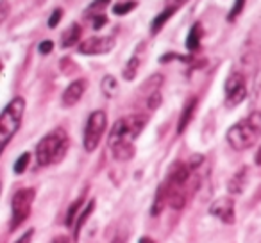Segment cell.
<instances>
[{"label": "cell", "instance_id": "cell-8", "mask_svg": "<svg viewBox=\"0 0 261 243\" xmlns=\"http://www.w3.org/2000/svg\"><path fill=\"white\" fill-rule=\"evenodd\" d=\"M115 47V38L113 36H93L84 40L79 45V54L84 56H100L108 54Z\"/></svg>", "mask_w": 261, "mask_h": 243}, {"label": "cell", "instance_id": "cell-4", "mask_svg": "<svg viewBox=\"0 0 261 243\" xmlns=\"http://www.w3.org/2000/svg\"><path fill=\"white\" fill-rule=\"evenodd\" d=\"M147 120L149 118L143 115H129L116 120L111 132H109L108 143L109 145H115L118 142H135L140 136V132L145 129Z\"/></svg>", "mask_w": 261, "mask_h": 243}, {"label": "cell", "instance_id": "cell-6", "mask_svg": "<svg viewBox=\"0 0 261 243\" xmlns=\"http://www.w3.org/2000/svg\"><path fill=\"white\" fill-rule=\"evenodd\" d=\"M34 192L33 188H22L13 195L11 200V209H13V218H11V229H16L22 222H25V218L31 214V207L34 202Z\"/></svg>", "mask_w": 261, "mask_h": 243}, {"label": "cell", "instance_id": "cell-29", "mask_svg": "<svg viewBox=\"0 0 261 243\" xmlns=\"http://www.w3.org/2000/svg\"><path fill=\"white\" fill-rule=\"evenodd\" d=\"M93 18H95V20H93V29H95V31H98L100 27H104L106 23H108V18H106L104 15H95Z\"/></svg>", "mask_w": 261, "mask_h": 243}, {"label": "cell", "instance_id": "cell-18", "mask_svg": "<svg viewBox=\"0 0 261 243\" xmlns=\"http://www.w3.org/2000/svg\"><path fill=\"white\" fill-rule=\"evenodd\" d=\"M165 202H168V195H167V188H165V184H161L160 188H158L156 197H154L152 209H150V213H152V217H156V214H160L161 211H163Z\"/></svg>", "mask_w": 261, "mask_h": 243}, {"label": "cell", "instance_id": "cell-27", "mask_svg": "<svg viewBox=\"0 0 261 243\" xmlns=\"http://www.w3.org/2000/svg\"><path fill=\"white\" fill-rule=\"evenodd\" d=\"M186 2H188V0H165V8H170V9H174V11H179Z\"/></svg>", "mask_w": 261, "mask_h": 243}, {"label": "cell", "instance_id": "cell-16", "mask_svg": "<svg viewBox=\"0 0 261 243\" xmlns=\"http://www.w3.org/2000/svg\"><path fill=\"white\" fill-rule=\"evenodd\" d=\"M200 38H202V25L197 22V23H193V27L190 29L188 38H186V48L195 52L200 45Z\"/></svg>", "mask_w": 261, "mask_h": 243}, {"label": "cell", "instance_id": "cell-12", "mask_svg": "<svg viewBox=\"0 0 261 243\" xmlns=\"http://www.w3.org/2000/svg\"><path fill=\"white\" fill-rule=\"evenodd\" d=\"M109 149H111V154L116 161L133 159V156H135V152H136L133 142H118V143H115V145H109Z\"/></svg>", "mask_w": 261, "mask_h": 243}, {"label": "cell", "instance_id": "cell-30", "mask_svg": "<svg viewBox=\"0 0 261 243\" xmlns=\"http://www.w3.org/2000/svg\"><path fill=\"white\" fill-rule=\"evenodd\" d=\"M34 236V229H29V231H25L22 236H20L18 239H15V243H31V239H33Z\"/></svg>", "mask_w": 261, "mask_h": 243}, {"label": "cell", "instance_id": "cell-22", "mask_svg": "<svg viewBox=\"0 0 261 243\" xmlns=\"http://www.w3.org/2000/svg\"><path fill=\"white\" fill-rule=\"evenodd\" d=\"M138 6V2H135V0H129V2H122V4H115V8H113V13L118 16H123L127 15L129 11H133V9Z\"/></svg>", "mask_w": 261, "mask_h": 243}, {"label": "cell", "instance_id": "cell-33", "mask_svg": "<svg viewBox=\"0 0 261 243\" xmlns=\"http://www.w3.org/2000/svg\"><path fill=\"white\" fill-rule=\"evenodd\" d=\"M256 165H261V147H259V150H257V154H256Z\"/></svg>", "mask_w": 261, "mask_h": 243}, {"label": "cell", "instance_id": "cell-21", "mask_svg": "<svg viewBox=\"0 0 261 243\" xmlns=\"http://www.w3.org/2000/svg\"><path fill=\"white\" fill-rule=\"evenodd\" d=\"M83 202H84V197H79V199H77L75 202H73L72 206L68 207V211H66V220H65L68 227L75 225L73 222H75V217H77V213H79V209H81V206H83Z\"/></svg>", "mask_w": 261, "mask_h": 243}, {"label": "cell", "instance_id": "cell-31", "mask_svg": "<svg viewBox=\"0 0 261 243\" xmlns=\"http://www.w3.org/2000/svg\"><path fill=\"white\" fill-rule=\"evenodd\" d=\"M52 48H54V43L52 41H41L40 43V54H50L52 52Z\"/></svg>", "mask_w": 261, "mask_h": 243}, {"label": "cell", "instance_id": "cell-10", "mask_svg": "<svg viewBox=\"0 0 261 243\" xmlns=\"http://www.w3.org/2000/svg\"><path fill=\"white\" fill-rule=\"evenodd\" d=\"M86 86H88V83L84 79H77V80H73L72 84H68V88L63 91V97H61L63 105H65V107L75 105L77 102L81 100V97L84 95V91H86Z\"/></svg>", "mask_w": 261, "mask_h": 243}, {"label": "cell", "instance_id": "cell-34", "mask_svg": "<svg viewBox=\"0 0 261 243\" xmlns=\"http://www.w3.org/2000/svg\"><path fill=\"white\" fill-rule=\"evenodd\" d=\"M111 243H125V241H123V239L122 238H115V239H113V241Z\"/></svg>", "mask_w": 261, "mask_h": 243}, {"label": "cell", "instance_id": "cell-1", "mask_svg": "<svg viewBox=\"0 0 261 243\" xmlns=\"http://www.w3.org/2000/svg\"><path fill=\"white\" fill-rule=\"evenodd\" d=\"M261 138V113L254 111L243 120L236 122L227 131V143L234 150L242 152L250 147L256 145V142Z\"/></svg>", "mask_w": 261, "mask_h": 243}, {"label": "cell", "instance_id": "cell-23", "mask_svg": "<svg viewBox=\"0 0 261 243\" xmlns=\"http://www.w3.org/2000/svg\"><path fill=\"white\" fill-rule=\"evenodd\" d=\"M29 161H31V154L29 152H23L18 159L15 161V174H23L29 167Z\"/></svg>", "mask_w": 261, "mask_h": 243}, {"label": "cell", "instance_id": "cell-11", "mask_svg": "<svg viewBox=\"0 0 261 243\" xmlns=\"http://www.w3.org/2000/svg\"><path fill=\"white\" fill-rule=\"evenodd\" d=\"M195 109H197V97H192L185 104V107H182V111H181V116H179L177 134H182V132L186 131V127H188L190 122H192L193 115H195Z\"/></svg>", "mask_w": 261, "mask_h": 243}, {"label": "cell", "instance_id": "cell-9", "mask_svg": "<svg viewBox=\"0 0 261 243\" xmlns=\"http://www.w3.org/2000/svg\"><path fill=\"white\" fill-rule=\"evenodd\" d=\"M210 213L213 217L220 218L224 224H234V202L229 197H220L210 207Z\"/></svg>", "mask_w": 261, "mask_h": 243}, {"label": "cell", "instance_id": "cell-28", "mask_svg": "<svg viewBox=\"0 0 261 243\" xmlns=\"http://www.w3.org/2000/svg\"><path fill=\"white\" fill-rule=\"evenodd\" d=\"M109 2H111V0H93L90 4V8H88V11L91 13V11H98V9H104Z\"/></svg>", "mask_w": 261, "mask_h": 243}, {"label": "cell", "instance_id": "cell-3", "mask_svg": "<svg viewBox=\"0 0 261 243\" xmlns=\"http://www.w3.org/2000/svg\"><path fill=\"white\" fill-rule=\"evenodd\" d=\"M23 111H25V100L22 97H16L6 105L2 115H0V143H2V149H6L13 136L18 132L20 125H22Z\"/></svg>", "mask_w": 261, "mask_h": 243}, {"label": "cell", "instance_id": "cell-2", "mask_svg": "<svg viewBox=\"0 0 261 243\" xmlns=\"http://www.w3.org/2000/svg\"><path fill=\"white\" fill-rule=\"evenodd\" d=\"M70 140L65 129H54L36 145V163L38 167H50L65 157L68 150Z\"/></svg>", "mask_w": 261, "mask_h": 243}, {"label": "cell", "instance_id": "cell-17", "mask_svg": "<svg viewBox=\"0 0 261 243\" xmlns=\"http://www.w3.org/2000/svg\"><path fill=\"white\" fill-rule=\"evenodd\" d=\"M177 11H174V9H170V8H165L163 11L160 13V15L156 16V18L152 20V25H150V33L152 34H158L161 29H163V25L168 22V20L172 18V16L175 15Z\"/></svg>", "mask_w": 261, "mask_h": 243}, {"label": "cell", "instance_id": "cell-15", "mask_svg": "<svg viewBox=\"0 0 261 243\" xmlns=\"http://www.w3.org/2000/svg\"><path fill=\"white\" fill-rule=\"evenodd\" d=\"M245 182H247V168L243 167L242 170H238L231 177V181H229V184H227L229 192H231L232 195H240V193L243 192V188H245Z\"/></svg>", "mask_w": 261, "mask_h": 243}, {"label": "cell", "instance_id": "cell-20", "mask_svg": "<svg viewBox=\"0 0 261 243\" xmlns=\"http://www.w3.org/2000/svg\"><path fill=\"white\" fill-rule=\"evenodd\" d=\"M138 68H140V58L135 56V58L129 59V63H127L125 68H123V79L133 80L136 77V73H138Z\"/></svg>", "mask_w": 261, "mask_h": 243}, {"label": "cell", "instance_id": "cell-26", "mask_svg": "<svg viewBox=\"0 0 261 243\" xmlns=\"http://www.w3.org/2000/svg\"><path fill=\"white\" fill-rule=\"evenodd\" d=\"M61 16H63V9L61 8L54 9V11H52V15H50V18H48V27H50V29H54V27L61 22Z\"/></svg>", "mask_w": 261, "mask_h": 243}, {"label": "cell", "instance_id": "cell-32", "mask_svg": "<svg viewBox=\"0 0 261 243\" xmlns=\"http://www.w3.org/2000/svg\"><path fill=\"white\" fill-rule=\"evenodd\" d=\"M50 243H70V238L68 236H56L50 239Z\"/></svg>", "mask_w": 261, "mask_h": 243}, {"label": "cell", "instance_id": "cell-19", "mask_svg": "<svg viewBox=\"0 0 261 243\" xmlns=\"http://www.w3.org/2000/svg\"><path fill=\"white\" fill-rule=\"evenodd\" d=\"M116 91H118V83H116V79L113 75H106L104 79H102V93L111 98V97H115Z\"/></svg>", "mask_w": 261, "mask_h": 243}, {"label": "cell", "instance_id": "cell-25", "mask_svg": "<svg viewBox=\"0 0 261 243\" xmlns=\"http://www.w3.org/2000/svg\"><path fill=\"white\" fill-rule=\"evenodd\" d=\"M147 105H149L150 111H154L156 107H160V105H161V93H160V90H154L152 93H150V97L147 98Z\"/></svg>", "mask_w": 261, "mask_h": 243}, {"label": "cell", "instance_id": "cell-7", "mask_svg": "<svg viewBox=\"0 0 261 243\" xmlns=\"http://www.w3.org/2000/svg\"><path fill=\"white\" fill-rule=\"evenodd\" d=\"M247 97V83L243 73L232 72L225 80V105L227 107H236Z\"/></svg>", "mask_w": 261, "mask_h": 243}, {"label": "cell", "instance_id": "cell-14", "mask_svg": "<svg viewBox=\"0 0 261 243\" xmlns=\"http://www.w3.org/2000/svg\"><path fill=\"white\" fill-rule=\"evenodd\" d=\"M81 34H83V31H81L79 23H72V25H70L68 29L63 33L61 47L63 48H68V47H72V45H75L77 41L81 40Z\"/></svg>", "mask_w": 261, "mask_h": 243}, {"label": "cell", "instance_id": "cell-24", "mask_svg": "<svg viewBox=\"0 0 261 243\" xmlns=\"http://www.w3.org/2000/svg\"><path fill=\"white\" fill-rule=\"evenodd\" d=\"M243 8H245V0H234V6H232L231 13H229L227 22H234V20L240 16V13L243 11Z\"/></svg>", "mask_w": 261, "mask_h": 243}, {"label": "cell", "instance_id": "cell-5", "mask_svg": "<svg viewBox=\"0 0 261 243\" xmlns=\"http://www.w3.org/2000/svg\"><path fill=\"white\" fill-rule=\"evenodd\" d=\"M108 127V116L104 111H93L90 115L84 127V136H83V145L86 152H93L100 143L104 131Z\"/></svg>", "mask_w": 261, "mask_h": 243}, {"label": "cell", "instance_id": "cell-13", "mask_svg": "<svg viewBox=\"0 0 261 243\" xmlns=\"http://www.w3.org/2000/svg\"><path fill=\"white\" fill-rule=\"evenodd\" d=\"M93 209H95V199H91L90 202H88V206L84 207L83 211H81V214H79V218H77V222H75V225H73V239H79V236H81V231H83V227H84V224H86V220L91 217V213H93Z\"/></svg>", "mask_w": 261, "mask_h": 243}]
</instances>
